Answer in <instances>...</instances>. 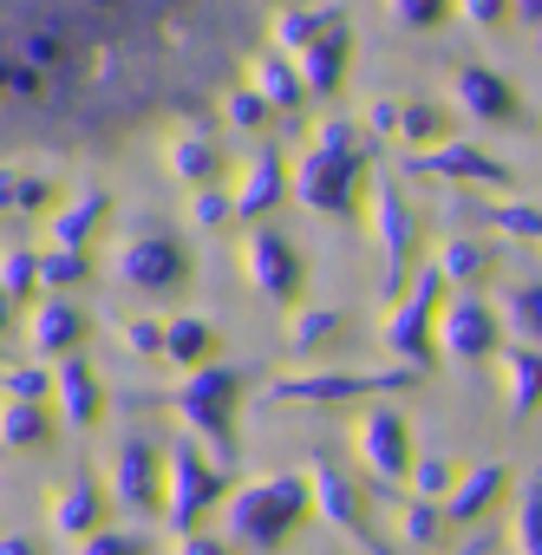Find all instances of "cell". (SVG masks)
<instances>
[{"instance_id": "obj_1", "label": "cell", "mask_w": 542, "mask_h": 555, "mask_svg": "<svg viewBox=\"0 0 542 555\" xmlns=\"http://www.w3.org/2000/svg\"><path fill=\"white\" fill-rule=\"evenodd\" d=\"M314 8L334 0H0V157L99 151L196 112Z\"/></svg>"}]
</instances>
